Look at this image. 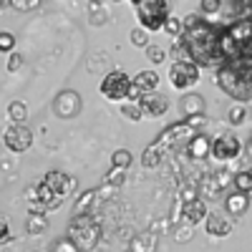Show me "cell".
<instances>
[{"label": "cell", "instance_id": "6da1fadb", "mask_svg": "<svg viewBox=\"0 0 252 252\" xmlns=\"http://www.w3.org/2000/svg\"><path fill=\"white\" fill-rule=\"evenodd\" d=\"M182 23L184 31L172 51H177L179 58H189L199 66H222L224 61L220 56V28H212L199 15H187Z\"/></svg>", "mask_w": 252, "mask_h": 252}, {"label": "cell", "instance_id": "7a4b0ae2", "mask_svg": "<svg viewBox=\"0 0 252 252\" xmlns=\"http://www.w3.org/2000/svg\"><path fill=\"white\" fill-rule=\"evenodd\" d=\"M217 83L235 101H252V56H237L217 66Z\"/></svg>", "mask_w": 252, "mask_h": 252}, {"label": "cell", "instance_id": "3957f363", "mask_svg": "<svg viewBox=\"0 0 252 252\" xmlns=\"http://www.w3.org/2000/svg\"><path fill=\"white\" fill-rule=\"evenodd\" d=\"M101 237V224L89 212H78L68 224V240L76 242L78 250H94Z\"/></svg>", "mask_w": 252, "mask_h": 252}, {"label": "cell", "instance_id": "277c9868", "mask_svg": "<svg viewBox=\"0 0 252 252\" xmlns=\"http://www.w3.org/2000/svg\"><path fill=\"white\" fill-rule=\"evenodd\" d=\"M136 18L141 28H146L149 33L161 31L169 18V3L166 0H144L141 5H136Z\"/></svg>", "mask_w": 252, "mask_h": 252}, {"label": "cell", "instance_id": "5b68a950", "mask_svg": "<svg viewBox=\"0 0 252 252\" xmlns=\"http://www.w3.org/2000/svg\"><path fill=\"white\" fill-rule=\"evenodd\" d=\"M199 81V63L189 58H177L169 68V83L177 91H189Z\"/></svg>", "mask_w": 252, "mask_h": 252}, {"label": "cell", "instance_id": "8992f818", "mask_svg": "<svg viewBox=\"0 0 252 252\" xmlns=\"http://www.w3.org/2000/svg\"><path fill=\"white\" fill-rule=\"evenodd\" d=\"M131 86H134V81L124 71H111L101 81V96L109 98V101H124L126 96H129Z\"/></svg>", "mask_w": 252, "mask_h": 252}, {"label": "cell", "instance_id": "52a82bcc", "mask_svg": "<svg viewBox=\"0 0 252 252\" xmlns=\"http://www.w3.org/2000/svg\"><path fill=\"white\" fill-rule=\"evenodd\" d=\"M240 154H242V144H240V139L232 131H224V134H220V136L212 139V152H209V157H212V159L227 164V161L237 159Z\"/></svg>", "mask_w": 252, "mask_h": 252}, {"label": "cell", "instance_id": "ba28073f", "mask_svg": "<svg viewBox=\"0 0 252 252\" xmlns=\"http://www.w3.org/2000/svg\"><path fill=\"white\" fill-rule=\"evenodd\" d=\"M31 144H33V131L28 129L26 124H20V121H13L8 129H5V146L10 152L15 154H23L31 149Z\"/></svg>", "mask_w": 252, "mask_h": 252}, {"label": "cell", "instance_id": "9c48e42d", "mask_svg": "<svg viewBox=\"0 0 252 252\" xmlns=\"http://www.w3.org/2000/svg\"><path fill=\"white\" fill-rule=\"evenodd\" d=\"M40 182H43L51 192L56 197H61V199H66L76 189V177H68V174H63V172H46Z\"/></svg>", "mask_w": 252, "mask_h": 252}, {"label": "cell", "instance_id": "30bf717a", "mask_svg": "<svg viewBox=\"0 0 252 252\" xmlns=\"http://www.w3.org/2000/svg\"><path fill=\"white\" fill-rule=\"evenodd\" d=\"M139 109H141L144 116L159 119V116H164L166 111H169V101H166V96H161V94H157V91H149V94H141Z\"/></svg>", "mask_w": 252, "mask_h": 252}, {"label": "cell", "instance_id": "8fae6325", "mask_svg": "<svg viewBox=\"0 0 252 252\" xmlns=\"http://www.w3.org/2000/svg\"><path fill=\"white\" fill-rule=\"evenodd\" d=\"M229 184H235V177L229 174L227 169H215V172H209V174L202 177V189L209 197H217L220 192H224Z\"/></svg>", "mask_w": 252, "mask_h": 252}, {"label": "cell", "instance_id": "7c38bea8", "mask_svg": "<svg viewBox=\"0 0 252 252\" xmlns=\"http://www.w3.org/2000/svg\"><path fill=\"white\" fill-rule=\"evenodd\" d=\"M184 146H187V157L192 161H204L209 157V152H212V139H209L204 131H194L187 139Z\"/></svg>", "mask_w": 252, "mask_h": 252}, {"label": "cell", "instance_id": "4fadbf2b", "mask_svg": "<svg viewBox=\"0 0 252 252\" xmlns=\"http://www.w3.org/2000/svg\"><path fill=\"white\" fill-rule=\"evenodd\" d=\"M53 111L61 116V119H71L81 111V96L76 91H61L53 101Z\"/></svg>", "mask_w": 252, "mask_h": 252}, {"label": "cell", "instance_id": "5bb4252c", "mask_svg": "<svg viewBox=\"0 0 252 252\" xmlns=\"http://www.w3.org/2000/svg\"><path fill=\"white\" fill-rule=\"evenodd\" d=\"M179 212H182V220H184L187 224H192V227H194V224H199V222H204V217L209 215V212H207L204 199H199V197L182 202V204H179Z\"/></svg>", "mask_w": 252, "mask_h": 252}, {"label": "cell", "instance_id": "9a60e30c", "mask_svg": "<svg viewBox=\"0 0 252 252\" xmlns=\"http://www.w3.org/2000/svg\"><path fill=\"white\" fill-rule=\"evenodd\" d=\"M204 222H207L209 237H227L229 232H232V222H229V217H224L220 212H209L204 217Z\"/></svg>", "mask_w": 252, "mask_h": 252}, {"label": "cell", "instance_id": "2e32d148", "mask_svg": "<svg viewBox=\"0 0 252 252\" xmlns=\"http://www.w3.org/2000/svg\"><path fill=\"white\" fill-rule=\"evenodd\" d=\"M224 209L232 217H240V215H245L247 209H250V194L247 192H232V194H227V199H224Z\"/></svg>", "mask_w": 252, "mask_h": 252}, {"label": "cell", "instance_id": "e0dca14e", "mask_svg": "<svg viewBox=\"0 0 252 252\" xmlns=\"http://www.w3.org/2000/svg\"><path fill=\"white\" fill-rule=\"evenodd\" d=\"M134 86H139L144 94L157 91V89H159V73H157V71H139V73L134 76Z\"/></svg>", "mask_w": 252, "mask_h": 252}, {"label": "cell", "instance_id": "ac0fdd59", "mask_svg": "<svg viewBox=\"0 0 252 252\" xmlns=\"http://www.w3.org/2000/svg\"><path fill=\"white\" fill-rule=\"evenodd\" d=\"M164 154H166V149L159 144V141H154V144H149L144 149V154H141V164L146 166V169H152V166H157L161 159H164Z\"/></svg>", "mask_w": 252, "mask_h": 252}, {"label": "cell", "instance_id": "d6986e66", "mask_svg": "<svg viewBox=\"0 0 252 252\" xmlns=\"http://www.w3.org/2000/svg\"><path fill=\"white\" fill-rule=\"evenodd\" d=\"M182 111L189 116V114H202L204 111V98L199 94H192V96H184L182 98Z\"/></svg>", "mask_w": 252, "mask_h": 252}, {"label": "cell", "instance_id": "ffe728a7", "mask_svg": "<svg viewBox=\"0 0 252 252\" xmlns=\"http://www.w3.org/2000/svg\"><path fill=\"white\" fill-rule=\"evenodd\" d=\"M26 229L31 235H40V232H46V215H40V212H31L28 222H26Z\"/></svg>", "mask_w": 252, "mask_h": 252}, {"label": "cell", "instance_id": "44dd1931", "mask_svg": "<svg viewBox=\"0 0 252 252\" xmlns=\"http://www.w3.org/2000/svg\"><path fill=\"white\" fill-rule=\"evenodd\" d=\"M235 187L240 189V192H252V169H240L235 174Z\"/></svg>", "mask_w": 252, "mask_h": 252}, {"label": "cell", "instance_id": "7402d4cb", "mask_svg": "<svg viewBox=\"0 0 252 252\" xmlns=\"http://www.w3.org/2000/svg\"><path fill=\"white\" fill-rule=\"evenodd\" d=\"M8 116H10V121H20V124H23L26 116H28L26 103H23V101H13L10 106H8Z\"/></svg>", "mask_w": 252, "mask_h": 252}, {"label": "cell", "instance_id": "603a6c76", "mask_svg": "<svg viewBox=\"0 0 252 252\" xmlns=\"http://www.w3.org/2000/svg\"><path fill=\"white\" fill-rule=\"evenodd\" d=\"M227 119H229V124H232V126H240V124H245V119H247V109L242 106V101H240V103H235V106H229V114H227Z\"/></svg>", "mask_w": 252, "mask_h": 252}, {"label": "cell", "instance_id": "cb8c5ba5", "mask_svg": "<svg viewBox=\"0 0 252 252\" xmlns=\"http://www.w3.org/2000/svg\"><path fill=\"white\" fill-rule=\"evenodd\" d=\"M161 31H164L166 35H169V38H179V35H182V31H184V23H182L179 18H172V15H169Z\"/></svg>", "mask_w": 252, "mask_h": 252}, {"label": "cell", "instance_id": "d4e9b609", "mask_svg": "<svg viewBox=\"0 0 252 252\" xmlns=\"http://www.w3.org/2000/svg\"><path fill=\"white\" fill-rule=\"evenodd\" d=\"M96 197H98V194L94 192V189H89V192H83V194L78 197V202H76V215H78V212H89V207L96 202Z\"/></svg>", "mask_w": 252, "mask_h": 252}, {"label": "cell", "instance_id": "484cf974", "mask_svg": "<svg viewBox=\"0 0 252 252\" xmlns=\"http://www.w3.org/2000/svg\"><path fill=\"white\" fill-rule=\"evenodd\" d=\"M111 164H114V166H121V169H129V166H131V152L116 149V152L111 154Z\"/></svg>", "mask_w": 252, "mask_h": 252}, {"label": "cell", "instance_id": "4316f807", "mask_svg": "<svg viewBox=\"0 0 252 252\" xmlns=\"http://www.w3.org/2000/svg\"><path fill=\"white\" fill-rule=\"evenodd\" d=\"M124 177H126V169H121V166H114L111 164V172L103 177V184H111V187H119L121 182H124Z\"/></svg>", "mask_w": 252, "mask_h": 252}, {"label": "cell", "instance_id": "83f0119b", "mask_svg": "<svg viewBox=\"0 0 252 252\" xmlns=\"http://www.w3.org/2000/svg\"><path fill=\"white\" fill-rule=\"evenodd\" d=\"M146 58H149L154 66H159V63L166 61V51L161 46H146Z\"/></svg>", "mask_w": 252, "mask_h": 252}, {"label": "cell", "instance_id": "f1b7e54d", "mask_svg": "<svg viewBox=\"0 0 252 252\" xmlns=\"http://www.w3.org/2000/svg\"><path fill=\"white\" fill-rule=\"evenodd\" d=\"M131 43L146 48V46H149V31H146V28H131Z\"/></svg>", "mask_w": 252, "mask_h": 252}, {"label": "cell", "instance_id": "f546056e", "mask_svg": "<svg viewBox=\"0 0 252 252\" xmlns=\"http://www.w3.org/2000/svg\"><path fill=\"white\" fill-rule=\"evenodd\" d=\"M15 51V35L3 31L0 33V53H13Z\"/></svg>", "mask_w": 252, "mask_h": 252}, {"label": "cell", "instance_id": "4dcf8cb0", "mask_svg": "<svg viewBox=\"0 0 252 252\" xmlns=\"http://www.w3.org/2000/svg\"><path fill=\"white\" fill-rule=\"evenodd\" d=\"M121 114H124V119H131V121H139V119H144L141 109H139V106H134V101L124 103V106H121Z\"/></svg>", "mask_w": 252, "mask_h": 252}, {"label": "cell", "instance_id": "1f68e13d", "mask_svg": "<svg viewBox=\"0 0 252 252\" xmlns=\"http://www.w3.org/2000/svg\"><path fill=\"white\" fill-rule=\"evenodd\" d=\"M40 0H10V8L18 10V13H26V10H33Z\"/></svg>", "mask_w": 252, "mask_h": 252}, {"label": "cell", "instance_id": "d6a6232c", "mask_svg": "<svg viewBox=\"0 0 252 252\" xmlns=\"http://www.w3.org/2000/svg\"><path fill=\"white\" fill-rule=\"evenodd\" d=\"M184 121H187L189 126H192V129H194V131H199V129H202V126L207 124V116H204V111H202V114H189V116H187Z\"/></svg>", "mask_w": 252, "mask_h": 252}, {"label": "cell", "instance_id": "836d02e7", "mask_svg": "<svg viewBox=\"0 0 252 252\" xmlns=\"http://www.w3.org/2000/svg\"><path fill=\"white\" fill-rule=\"evenodd\" d=\"M220 5H222V0H202V13L215 15V13H220Z\"/></svg>", "mask_w": 252, "mask_h": 252}, {"label": "cell", "instance_id": "e575fe53", "mask_svg": "<svg viewBox=\"0 0 252 252\" xmlns=\"http://www.w3.org/2000/svg\"><path fill=\"white\" fill-rule=\"evenodd\" d=\"M10 240V224L5 217H0V245H5Z\"/></svg>", "mask_w": 252, "mask_h": 252}, {"label": "cell", "instance_id": "d590c367", "mask_svg": "<svg viewBox=\"0 0 252 252\" xmlns=\"http://www.w3.org/2000/svg\"><path fill=\"white\" fill-rule=\"evenodd\" d=\"M192 229H194L192 224H187V227H179V229H177V235H174V237H177L179 242H187L189 237H192V235H194V232H192Z\"/></svg>", "mask_w": 252, "mask_h": 252}, {"label": "cell", "instance_id": "8d00e7d4", "mask_svg": "<svg viewBox=\"0 0 252 252\" xmlns=\"http://www.w3.org/2000/svg\"><path fill=\"white\" fill-rule=\"evenodd\" d=\"M20 66H23V56L10 53V58H8V71H18Z\"/></svg>", "mask_w": 252, "mask_h": 252}, {"label": "cell", "instance_id": "74e56055", "mask_svg": "<svg viewBox=\"0 0 252 252\" xmlns=\"http://www.w3.org/2000/svg\"><path fill=\"white\" fill-rule=\"evenodd\" d=\"M8 3H10V0H0V10H3V8H5Z\"/></svg>", "mask_w": 252, "mask_h": 252}, {"label": "cell", "instance_id": "f35d334b", "mask_svg": "<svg viewBox=\"0 0 252 252\" xmlns=\"http://www.w3.org/2000/svg\"><path fill=\"white\" fill-rule=\"evenodd\" d=\"M131 3H134V5H141V3H144V0H131Z\"/></svg>", "mask_w": 252, "mask_h": 252}, {"label": "cell", "instance_id": "ab89813d", "mask_svg": "<svg viewBox=\"0 0 252 252\" xmlns=\"http://www.w3.org/2000/svg\"><path fill=\"white\" fill-rule=\"evenodd\" d=\"M114 3H121V0H114Z\"/></svg>", "mask_w": 252, "mask_h": 252}]
</instances>
